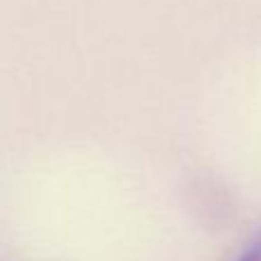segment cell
<instances>
[{
  "instance_id": "6da1fadb",
  "label": "cell",
  "mask_w": 261,
  "mask_h": 261,
  "mask_svg": "<svg viewBox=\"0 0 261 261\" xmlns=\"http://www.w3.org/2000/svg\"><path fill=\"white\" fill-rule=\"evenodd\" d=\"M236 261H261V239L257 243H252L243 254H241Z\"/></svg>"
}]
</instances>
